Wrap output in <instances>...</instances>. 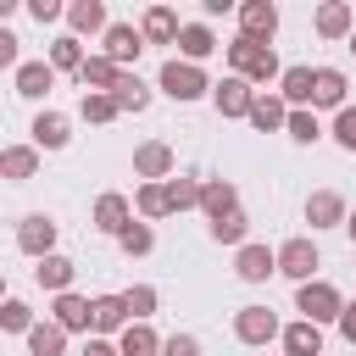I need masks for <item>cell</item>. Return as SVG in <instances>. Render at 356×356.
I'll return each instance as SVG.
<instances>
[{
  "instance_id": "obj_36",
  "label": "cell",
  "mask_w": 356,
  "mask_h": 356,
  "mask_svg": "<svg viewBox=\"0 0 356 356\" xmlns=\"http://www.w3.org/2000/svg\"><path fill=\"white\" fill-rule=\"evenodd\" d=\"M134 217H139V222L172 217V211H167V189H161V184H139V189H134Z\"/></svg>"
},
{
  "instance_id": "obj_27",
  "label": "cell",
  "mask_w": 356,
  "mask_h": 356,
  "mask_svg": "<svg viewBox=\"0 0 356 356\" xmlns=\"http://www.w3.org/2000/svg\"><path fill=\"white\" fill-rule=\"evenodd\" d=\"M50 89H56V67L50 61H22L17 67V95L22 100H44Z\"/></svg>"
},
{
  "instance_id": "obj_29",
  "label": "cell",
  "mask_w": 356,
  "mask_h": 356,
  "mask_svg": "<svg viewBox=\"0 0 356 356\" xmlns=\"http://www.w3.org/2000/svg\"><path fill=\"white\" fill-rule=\"evenodd\" d=\"M72 273H78V267L56 250V256H44V261L33 267V284H39V289H50V295H67V289H72Z\"/></svg>"
},
{
  "instance_id": "obj_1",
  "label": "cell",
  "mask_w": 356,
  "mask_h": 356,
  "mask_svg": "<svg viewBox=\"0 0 356 356\" xmlns=\"http://www.w3.org/2000/svg\"><path fill=\"white\" fill-rule=\"evenodd\" d=\"M228 67H234L250 89H256V83L267 89V83H278V78H284L278 50H273V44H256V39H245V33H239V39H228Z\"/></svg>"
},
{
  "instance_id": "obj_32",
  "label": "cell",
  "mask_w": 356,
  "mask_h": 356,
  "mask_svg": "<svg viewBox=\"0 0 356 356\" xmlns=\"http://www.w3.org/2000/svg\"><path fill=\"white\" fill-rule=\"evenodd\" d=\"M111 100H117V111H134V117H139V111L150 106V83H145L139 72H122L117 89H111Z\"/></svg>"
},
{
  "instance_id": "obj_2",
  "label": "cell",
  "mask_w": 356,
  "mask_h": 356,
  "mask_svg": "<svg viewBox=\"0 0 356 356\" xmlns=\"http://www.w3.org/2000/svg\"><path fill=\"white\" fill-rule=\"evenodd\" d=\"M156 89L167 95V100H178V106H195V100H206L211 95V78H206V67H195V61H161V72H156Z\"/></svg>"
},
{
  "instance_id": "obj_5",
  "label": "cell",
  "mask_w": 356,
  "mask_h": 356,
  "mask_svg": "<svg viewBox=\"0 0 356 356\" xmlns=\"http://www.w3.org/2000/svg\"><path fill=\"white\" fill-rule=\"evenodd\" d=\"M278 334H284V323H278L273 306H239V312H234V339H239V345H256V350H261V345H273Z\"/></svg>"
},
{
  "instance_id": "obj_18",
  "label": "cell",
  "mask_w": 356,
  "mask_h": 356,
  "mask_svg": "<svg viewBox=\"0 0 356 356\" xmlns=\"http://www.w3.org/2000/svg\"><path fill=\"white\" fill-rule=\"evenodd\" d=\"M312 28H317V39H350L356 33V11L345 0H323L317 17H312Z\"/></svg>"
},
{
  "instance_id": "obj_22",
  "label": "cell",
  "mask_w": 356,
  "mask_h": 356,
  "mask_svg": "<svg viewBox=\"0 0 356 356\" xmlns=\"http://www.w3.org/2000/svg\"><path fill=\"white\" fill-rule=\"evenodd\" d=\"M200 211H206V222L239 211V189H234L228 178H206V184H200Z\"/></svg>"
},
{
  "instance_id": "obj_4",
  "label": "cell",
  "mask_w": 356,
  "mask_h": 356,
  "mask_svg": "<svg viewBox=\"0 0 356 356\" xmlns=\"http://www.w3.org/2000/svg\"><path fill=\"white\" fill-rule=\"evenodd\" d=\"M317 267H323V256H317V245L306 239V234H295V239H284L278 245V273L300 289V284H312L317 278Z\"/></svg>"
},
{
  "instance_id": "obj_17",
  "label": "cell",
  "mask_w": 356,
  "mask_h": 356,
  "mask_svg": "<svg viewBox=\"0 0 356 356\" xmlns=\"http://www.w3.org/2000/svg\"><path fill=\"white\" fill-rule=\"evenodd\" d=\"M122 328H128V306H122V295H95V300H89V334L111 339V334H122Z\"/></svg>"
},
{
  "instance_id": "obj_14",
  "label": "cell",
  "mask_w": 356,
  "mask_h": 356,
  "mask_svg": "<svg viewBox=\"0 0 356 356\" xmlns=\"http://www.w3.org/2000/svg\"><path fill=\"white\" fill-rule=\"evenodd\" d=\"M250 100H256V89H250L239 72H228L222 83H211V106H217V117H250Z\"/></svg>"
},
{
  "instance_id": "obj_51",
  "label": "cell",
  "mask_w": 356,
  "mask_h": 356,
  "mask_svg": "<svg viewBox=\"0 0 356 356\" xmlns=\"http://www.w3.org/2000/svg\"><path fill=\"white\" fill-rule=\"evenodd\" d=\"M345 50H350V56H356V33H350V39H345Z\"/></svg>"
},
{
  "instance_id": "obj_30",
  "label": "cell",
  "mask_w": 356,
  "mask_h": 356,
  "mask_svg": "<svg viewBox=\"0 0 356 356\" xmlns=\"http://www.w3.org/2000/svg\"><path fill=\"white\" fill-rule=\"evenodd\" d=\"M117 356H161V334L150 323H128L117 334Z\"/></svg>"
},
{
  "instance_id": "obj_24",
  "label": "cell",
  "mask_w": 356,
  "mask_h": 356,
  "mask_svg": "<svg viewBox=\"0 0 356 356\" xmlns=\"http://www.w3.org/2000/svg\"><path fill=\"white\" fill-rule=\"evenodd\" d=\"M284 356H323V328L317 323H306V317H295V323H284Z\"/></svg>"
},
{
  "instance_id": "obj_23",
  "label": "cell",
  "mask_w": 356,
  "mask_h": 356,
  "mask_svg": "<svg viewBox=\"0 0 356 356\" xmlns=\"http://www.w3.org/2000/svg\"><path fill=\"white\" fill-rule=\"evenodd\" d=\"M0 178H6V184L39 178V150H33V145H6V150H0Z\"/></svg>"
},
{
  "instance_id": "obj_45",
  "label": "cell",
  "mask_w": 356,
  "mask_h": 356,
  "mask_svg": "<svg viewBox=\"0 0 356 356\" xmlns=\"http://www.w3.org/2000/svg\"><path fill=\"white\" fill-rule=\"evenodd\" d=\"M17 44H22V39H17L11 28H0V67H11V72L22 67V50H17Z\"/></svg>"
},
{
  "instance_id": "obj_37",
  "label": "cell",
  "mask_w": 356,
  "mask_h": 356,
  "mask_svg": "<svg viewBox=\"0 0 356 356\" xmlns=\"http://www.w3.org/2000/svg\"><path fill=\"white\" fill-rule=\"evenodd\" d=\"M284 134H289L295 145H317V139H323V117H317L312 106H295L289 122H284Z\"/></svg>"
},
{
  "instance_id": "obj_12",
  "label": "cell",
  "mask_w": 356,
  "mask_h": 356,
  "mask_svg": "<svg viewBox=\"0 0 356 356\" xmlns=\"http://www.w3.org/2000/svg\"><path fill=\"white\" fill-rule=\"evenodd\" d=\"M28 134H33L28 145H33L39 156H44V150H67V139H72V117H67V111H50V106H44V111L33 117V128H28Z\"/></svg>"
},
{
  "instance_id": "obj_11",
  "label": "cell",
  "mask_w": 356,
  "mask_h": 356,
  "mask_svg": "<svg viewBox=\"0 0 356 356\" xmlns=\"http://www.w3.org/2000/svg\"><path fill=\"white\" fill-rule=\"evenodd\" d=\"M128 222H134V200L117 195V189H106V195L95 200V211H89V228H95V234H111V239H117Z\"/></svg>"
},
{
  "instance_id": "obj_46",
  "label": "cell",
  "mask_w": 356,
  "mask_h": 356,
  "mask_svg": "<svg viewBox=\"0 0 356 356\" xmlns=\"http://www.w3.org/2000/svg\"><path fill=\"white\" fill-rule=\"evenodd\" d=\"M83 356H117V339H100V334H89V339H83Z\"/></svg>"
},
{
  "instance_id": "obj_35",
  "label": "cell",
  "mask_w": 356,
  "mask_h": 356,
  "mask_svg": "<svg viewBox=\"0 0 356 356\" xmlns=\"http://www.w3.org/2000/svg\"><path fill=\"white\" fill-rule=\"evenodd\" d=\"M278 95H284V106H289V111H295V106H312V67H284Z\"/></svg>"
},
{
  "instance_id": "obj_43",
  "label": "cell",
  "mask_w": 356,
  "mask_h": 356,
  "mask_svg": "<svg viewBox=\"0 0 356 356\" xmlns=\"http://www.w3.org/2000/svg\"><path fill=\"white\" fill-rule=\"evenodd\" d=\"M28 17L44 28V22H61V17H67V6H61V0H28Z\"/></svg>"
},
{
  "instance_id": "obj_6",
  "label": "cell",
  "mask_w": 356,
  "mask_h": 356,
  "mask_svg": "<svg viewBox=\"0 0 356 356\" xmlns=\"http://www.w3.org/2000/svg\"><path fill=\"white\" fill-rule=\"evenodd\" d=\"M139 50H145V33H139L134 22H111V28L100 33V56H106L111 67H122V72H134Z\"/></svg>"
},
{
  "instance_id": "obj_38",
  "label": "cell",
  "mask_w": 356,
  "mask_h": 356,
  "mask_svg": "<svg viewBox=\"0 0 356 356\" xmlns=\"http://www.w3.org/2000/svg\"><path fill=\"white\" fill-rule=\"evenodd\" d=\"M122 306H128V323H150L161 295H156V284H134V289H122Z\"/></svg>"
},
{
  "instance_id": "obj_44",
  "label": "cell",
  "mask_w": 356,
  "mask_h": 356,
  "mask_svg": "<svg viewBox=\"0 0 356 356\" xmlns=\"http://www.w3.org/2000/svg\"><path fill=\"white\" fill-rule=\"evenodd\" d=\"M161 356H200V339L195 334H167L161 339Z\"/></svg>"
},
{
  "instance_id": "obj_47",
  "label": "cell",
  "mask_w": 356,
  "mask_h": 356,
  "mask_svg": "<svg viewBox=\"0 0 356 356\" xmlns=\"http://www.w3.org/2000/svg\"><path fill=\"white\" fill-rule=\"evenodd\" d=\"M339 334L356 345V300H345V312H339Z\"/></svg>"
},
{
  "instance_id": "obj_49",
  "label": "cell",
  "mask_w": 356,
  "mask_h": 356,
  "mask_svg": "<svg viewBox=\"0 0 356 356\" xmlns=\"http://www.w3.org/2000/svg\"><path fill=\"white\" fill-rule=\"evenodd\" d=\"M11 17H17V0H0V28H6Z\"/></svg>"
},
{
  "instance_id": "obj_48",
  "label": "cell",
  "mask_w": 356,
  "mask_h": 356,
  "mask_svg": "<svg viewBox=\"0 0 356 356\" xmlns=\"http://www.w3.org/2000/svg\"><path fill=\"white\" fill-rule=\"evenodd\" d=\"M200 11H206V17H228V11H239V6H234V0H200Z\"/></svg>"
},
{
  "instance_id": "obj_41",
  "label": "cell",
  "mask_w": 356,
  "mask_h": 356,
  "mask_svg": "<svg viewBox=\"0 0 356 356\" xmlns=\"http://www.w3.org/2000/svg\"><path fill=\"white\" fill-rule=\"evenodd\" d=\"M78 117H83V122H95V128H106V122H117L122 111H117V100H111V95H78Z\"/></svg>"
},
{
  "instance_id": "obj_33",
  "label": "cell",
  "mask_w": 356,
  "mask_h": 356,
  "mask_svg": "<svg viewBox=\"0 0 356 356\" xmlns=\"http://www.w3.org/2000/svg\"><path fill=\"white\" fill-rule=\"evenodd\" d=\"M206 234H211V245H250V217L245 211H228V217H217V222H206Z\"/></svg>"
},
{
  "instance_id": "obj_15",
  "label": "cell",
  "mask_w": 356,
  "mask_h": 356,
  "mask_svg": "<svg viewBox=\"0 0 356 356\" xmlns=\"http://www.w3.org/2000/svg\"><path fill=\"white\" fill-rule=\"evenodd\" d=\"M345 217H350V206H345L339 189H317V195H306V222H312V234H317V228H345Z\"/></svg>"
},
{
  "instance_id": "obj_39",
  "label": "cell",
  "mask_w": 356,
  "mask_h": 356,
  "mask_svg": "<svg viewBox=\"0 0 356 356\" xmlns=\"http://www.w3.org/2000/svg\"><path fill=\"white\" fill-rule=\"evenodd\" d=\"M39 317H33V306L28 300H17V295H6L0 300V334H22L28 339V328H33Z\"/></svg>"
},
{
  "instance_id": "obj_26",
  "label": "cell",
  "mask_w": 356,
  "mask_h": 356,
  "mask_svg": "<svg viewBox=\"0 0 356 356\" xmlns=\"http://www.w3.org/2000/svg\"><path fill=\"white\" fill-rule=\"evenodd\" d=\"M117 78H122V67H111L100 50H95V56L78 67V83H83V95H111V89H117Z\"/></svg>"
},
{
  "instance_id": "obj_8",
  "label": "cell",
  "mask_w": 356,
  "mask_h": 356,
  "mask_svg": "<svg viewBox=\"0 0 356 356\" xmlns=\"http://www.w3.org/2000/svg\"><path fill=\"white\" fill-rule=\"evenodd\" d=\"M350 78L339 67H312V111H345L350 100Z\"/></svg>"
},
{
  "instance_id": "obj_16",
  "label": "cell",
  "mask_w": 356,
  "mask_h": 356,
  "mask_svg": "<svg viewBox=\"0 0 356 356\" xmlns=\"http://www.w3.org/2000/svg\"><path fill=\"white\" fill-rule=\"evenodd\" d=\"M256 134H278L284 122H289V106H284V95L278 89H256V100H250V117H245Z\"/></svg>"
},
{
  "instance_id": "obj_40",
  "label": "cell",
  "mask_w": 356,
  "mask_h": 356,
  "mask_svg": "<svg viewBox=\"0 0 356 356\" xmlns=\"http://www.w3.org/2000/svg\"><path fill=\"white\" fill-rule=\"evenodd\" d=\"M117 250H122V256H150V250H156V228L134 217V222L117 234Z\"/></svg>"
},
{
  "instance_id": "obj_25",
  "label": "cell",
  "mask_w": 356,
  "mask_h": 356,
  "mask_svg": "<svg viewBox=\"0 0 356 356\" xmlns=\"http://www.w3.org/2000/svg\"><path fill=\"white\" fill-rule=\"evenodd\" d=\"M211 50H217V33H211L206 22H184V28H178V61H195V67H200Z\"/></svg>"
},
{
  "instance_id": "obj_3",
  "label": "cell",
  "mask_w": 356,
  "mask_h": 356,
  "mask_svg": "<svg viewBox=\"0 0 356 356\" xmlns=\"http://www.w3.org/2000/svg\"><path fill=\"white\" fill-rule=\"evenodd\" d=\"M295 312L306 317V323H339V312H345V295L328 284V278H312V284H300L295 289Z\"/></svg>"
},
{
  "instance_id": "obj_42",
  "label": "cell",
  "mask_w": 356,
  "mask_h": 356,
  "mask_svg": "<svg viewBox=\"0 0 356 356\" xmlns=\"http://www.w3.org/2000/svg\"><path fill=\"white\" fill-rule=\"evenodd\" d=\"M328 134H334V145H339V150H350V156H356V106L334 111V128H328Z\"/></svg>"
},
{
  "instance_id": "obj_50",
  "label": "cell",
  "mask_w": 356,
  "mask_h": 356,
  "mask_svg": "<svg viewBox=\"0 0 356 356\" xmlns=\"http://www.w3.org/2000/svg\"><path fill=\"white\" fill-rule=\"evenodd\" d=\"M345 234H350V245H356V211H350V217H345Z\"/></svg>"
},
{
  "instance_id": "obj_13",
  "label": "cell",
  "mask_w": 356,
  "mask_h": 356,
  "mask_svg": "<svg viewBox=\"0 0 356 356\" xmlns=\"http://www.w3.org/2000/svg\"><path fill=\"white\" fill-rule=\"evenodd\" d=\"M239 33L256 39V44H273V33H278V6H273V0H245V6H239Z\"/></svg>"
},
{
  "instance_id": "obj_34",
  "label": "cell",
  "mask_w": 356,
  "mask_h": 356,
  "mask_svg": "<svg viewBox=\"0 0 356 356\" xmlns=\"http://www.w3.org/2000/svg\"><path fill=\"white\" fill-rule=\"evenodd\" d=\"M28 356H67V328H56L50 317L28 328Z\"/></svg>"
},
{
  "instance_id": "obj_9",
  "label": "cell",
  "mask_w": 356,
  "mask_h": 356,
  "mask_svg": "<svg viewBox=\"0 0 356 356\" xmlns=\"http://www.w3.org/2000/svg\"><path fill=\"white\" fill-rule=\"evenodd\" d=\"M172 167H178V156H172L167 139H145V145L134 150V178H145V184H167Z\"/></svg>"
},
{
  "instance_id": "obj_10",
  "label": "cell",
  "mask_w": 356,
  "mask_h": 356,
  "mask_svg": "<svg viewBox=\"0 0 356 356\" xmlns=\"http://www.w3.org/2000/svg\"><path fill=\"white\" fill-rule=\"evenodd\" d=\"M273 273H278V250H267L261 239H250V245L234 250V278L239 284H267Z\"/></svg>"
},
{
  "instance_id": "obj_21",
  "label": "cell",
  "mask_w": 356,
  "mask_h": 356,
  "mask_svg": "<svg viewBox=\"0 0 356 356\" xmlns=\"http://www.w3.org/2000/svg\"><path fill=\"white\" fill-rule=\"evenodd\" d=\"M50 323H56V328H67V334H89V300H83L78 289L56 295V300H50Z\"/></svg>"
},
{
  "instance_id": "obj_52",
  "label": "cell",
  "mask_w": 356,
  "mask_h": 356,
  "mask_svg": "<svg viewBox=\"0 0 356 356\" xmlns=\"http://www.w3.org/2000/svg\"><path fill=\"white\" fill-rule=\"evenodd\" d=\"M0 300H6V278H0Z\"/></svg>"
},
{
  "instance_id": "obj_7",
  "label": "cell",
  "mask_w": 356,
  "mask_h": 356,
  "mask_svg": "<svg viewBox=\"0 0 356 356\" xmlns=\"http://www.w3.org/2000/svg\"><path fill=\"white\" fill-rule=\"evenodd\" d=\"M56 217H44V211H28L22 222H17V250L22 256H33V261H44V256H56Z\"/></svg>"
},
{
  "instance_id": "obj_19",
  "label": "cell",
  "mask_w": 356,
  "mask_h": 356,
  "mask_svg": "<svg viewBox=\"0 0 356 356\" xmlns=\"http://www.w3.org/2000/svg\"><path fill=\"white\" fill-rule=\"evenodd\" d=\"M106 28H111V17H106L100 0H72L67 6V33L72 39H89V33H106Z\"/></svg>"
},
{
  "instance_id": "obj_20",
  "label": "cell",
  "mask_w": 356,
  "mask_h": 356,
  "mask_svg": "<svg viewBox=\"0 0 356 356\" xmlns=\"http://www.w3.org/2000/svg\"><path fill=\"white\" fill-rule=\"evenodd\" d=\"M178 11L172 6H145V17H139V33H145V44H178Z\"/></svg>"
},
{
  "instance_id": "obj_31",
  "label": "cell",
  "mask_w": 356,
  "mask_h": 356,
  "mask_svg": "<svg viewBox=\"0 0 356 356\" xmlns=\"http://www.w3.org/2000/svg\"><path fill=\"white\" fill-rule=\"evenodd\" d=\"M56 72H78L83 61H89V50H83V39H72V33H56L50 39V56H44Z\"/></svg>"
},
{
  "instance_id": "obj_28",
  "label": "cell",
  "mask_w": 356,
  "mask_h": 356,
  "mask_svg": "<svg viewBox=\"0 0 356 356\" xmlns=\"http://www.w3.org/2000/svg\"><path fill=\"white\" fill-rule=\"evenodd\" d=\"M200 184L206 178H195V172H172L161 189H167V211H200Z\"/></svg>"
}]
</instances>
